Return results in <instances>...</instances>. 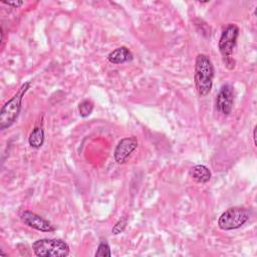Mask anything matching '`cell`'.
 <instances>
[{"label": "cell", "instance_id": "obj_15", "mask_svg": "<svg viewBox=\"0 0 257 257\" xmlns=\"http://www.w3.org/2000/svg\"><path fill=\"white\" fill-rule=\"evenodd\" d=\"M3 3L9 6H13L14 8H18L23 4V1H3Z\"/></svg>", "mask_w": 257, "mask_h": 257}, {"label": "cell", "instance_id": "obj_9", "mask_svg": "<svg viewBox=\"0 0 257 257\" xmlns=\"http://www.w3.org/2000/svg\"><path fill=\"white\" fill-rule=\"evenodd\" d=\"M132 59H133L132 52L130 51L128 48H126L124 46H121V47H118V48L112 50L107 55V60L113 64L124 63L126 61H131Z\"/></svg>", "mask_w": 257, "mask_h": 257}, {"label": "cell", "instance_id": "obj_6", "mask_svg": "<svg viewBox=\"0 0 257 257\" xmlns=\"http://www.w3.org/2000/svg\"><path fill=\"white\" fill-rule=\"evenodd\" d=\"M137 148H138V140L136 137L132 136V137L121 139L117 143L113 152L114 161L120 165L124 164L130 159V157L132 156V154Z\"/></svg>", "mask_w": 257, "mask_h": 257}, {"label": "cell", "instance_id": "obj_2", "mask_svg": "<svg viewBox=\"0 0 257 257\" xmlns=\"http://www.w3.org/2000/svg\"><path fill=\"white\" fill-rule=\"evenodd\" d=\"M29 87H30L29 81L23 83L18 89V91L8 101H6L3 104L0 111V128L1 130H5L14 123L21 109L22 98Z\"/></svg>", "mask_w": 257, "mask_h": 257}, {"label": "cell", "instance_id": "obj_13", "mask_svg": "<svg viewBox=\"0 0 257 257\" xmlns=\"http://www.w3.org/2000/svg\"><path fill=\"white\" fill-rule=\"evenodd\" d=\"M95 257H109L111 256L109 245L106 242H101L96 249V252L94 254Z\"/></svg>", "mask_w": 257, "mask_h": 257}, {"label": "cell", "instance_id": "obj_4", "mask_svg": "<svg viewBox=\"0 0 257 257\" xmlns=\"http://www.w3.org/2000/svg\"><path fill=\"white\" fill-rule=\"evenodd\" d=\"M32 250L39 257H66L69 255V246L60 239H38L32 244Z\"/></svg>", "mask_w": 257, "mask_h": 257}, {"label": "cell", "instance_id": "obj_12", "mask_svg": "<svg viewBox=\"0 0 257 257\" xmlns=\"http://www.w3.org/2000/svg\"><path fill=\"white\" fill-rule=\"evenodd\" d=\"M93 109V103L90 99H83L78 104V112L80 116L86 117L88 116Z\"/></svg>", "mask_w": 257, "mask_h": 257}, {"label": "cell", "instance_id": "obj_5", "mask_svg": "<svg viewBox=\"0 0 257 257\" xmlns=\"http://www.w3.org/2000/svg\"><path fill=\"white\" fill-rule=\"evenodd\" d=\"M249 211L241 207H232L227 209L218 219L220 229L229 231L243 226L249 219Z\"/></svg>", "mask_w": 257, "mask_h": 257}, {"label": "cell", "instance_id": "obj_16", "mask_svg": "<svg viewBox=\"0 0 257 257\" xmlns=\"http://www.w3.org/2000/svg\"><path fill=\"white\" fill-rule=\"evenodd\" d=\"M253 140H254V144L256 145V127H254V131H253Z\"/></svg>", "mask_w": 257, "mask_h": 257}, {"label": "cell", "instance_id": "obj_3", "mask_svg": "<svg viewBox=\"0 0 257 257\" xmlns=\"http://www.w3.org/2000/svg\"><path fill=\"white\" fill-rule=\"evenodd\" d=\"M239 35V27L236 24H228L222 31L219 39V50L223 56L224 63L228 69L235 67V60L232 57L234 47Z\"/></svg>", "mask_w": 257, "mask_h": 257}, {"label": "cell", "instance_id": "obj_8", "mask_svg": "<svg viewBox=\"0 0 257 257\" xmlns=\"http://www.w3.org/2000/svg\"><path fill=\"white\" fill-rule=\"evenodd\" d=\"M20 218L25 225H27L32 229H35L41 232H52L55 230V228L51 225L50 222H48L41 216L31 211H23L20 215Z\"/></svg>", "mask_w": 257, "mask_h": 257}, {"label": "cell", "instance_id": "obj_14", "mask_svg": "<svg viewBox=\"0 0 257 257\" xmlns=\"http://www.w3.org/2000/svg\"><path fill=\"white\" fill-rule=\"evenodd\" d=\"M126 223H127V221H126V218H125V217H123V218H121L120 220H118V221L114 224V226H113V228H112V230H111L112 234L117 235V234L123 232L124 229H125V227H126Z\"/></svg>", "mask_w": 257, "mask_h": 257}, {"label": "cell", "instance_id": "obj_10", "mask_svg": "<svg viewBox=\"0 0 257 257\" xmlns=\"http://www.w3.org/2000/svg\"><path fill=\"white\" fill-rule=\"evenodd\" d=\"M189 174L195 182L200 184H206L211 179V172L204 165H196L192 167Z\"/></svg>", "mask_w": 257, "mask_h": 257}, {"label": "cell", "instance_id": "obj_7", "mask_svg": "<svg viewBox=\"0 0 257 257\" xmlns=\"http://www.w3.org/2000/svg\"><path fill=\"white\" fill-rule=\"evenodd\" d=\"M234 102V88L231 84L226 83L221 86L217 98L216 107L224 115H228L233 107Z\"/></svg>", "mask_w": 257, "mask_h": 257}, {"label": "cell", "instance_id": "obj_11", "mask_svg": "<svg viewBox=\"0 0 257 257\" xmlns=\"http://www.w3.org/2000/svg\"><path fill=\"white\" fill-rule=\"evenodd\" d=\"M28 143L30 145V147L34 148V149H39L40 147H42L43 143H44V131L42 125H36L33 131L31 132L29 139H28Z\"/></svg>", "mask_w": 257, "mask_h": 257}, {"label": "cell", "instance_id": "obj_1", "mask_svg": "<svg viewBox=\"0 0 257 257\" xmlns=\"http://www.w3.org/2000/svg\"><path fill=\"white\" fill-rule=\"evenodd\" d=\"M214 66L207 54H198L195 64V84L200 96H206L212 89Z\"/></svg>", "mask_w": 257, "mask_h": 257}]
</instances>
